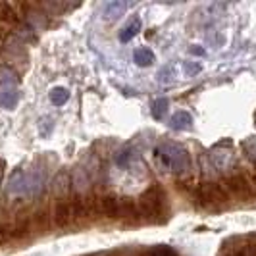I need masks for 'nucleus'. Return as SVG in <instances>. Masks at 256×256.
<instances>
[{"mask_svg": "<svg viewBox=\"0 0 256 256\" xmlns=\"http://www.w3.org/2000/svg\"><path fill=\"white\" fill-rule=\"evenodd\" d=\"M139 212H141L142 222H154L162 224L168 218V204L166 192L160 185H152L139 196Z\"/></svg>", "mask_w": 256, "mask_h": 256, "instance_id": "f257e3e1", "label": "nucleus"}, {"mask_svg": "<svg viewBox=\"0 0 256 256\" xmlns=\"http://www.w3.org/2000/svg\"><path fill=\"white\" fill-rule=\"evenodd\" d=\"M196 204L202 208H220L230 200V194L222 187V183H200L194 189Z\"/></svg>", "mask_w": 256, "mask_h": 256, "instance_id": "f03ea898", "label": "nucleus"}, {"mask_svg": "<svg viewBox=\"0 0 256 256\" xmlns=\"http://www.w3.org/2000/svg\"><path fill=\"white\" fill-rule=\"evenodd\" d=\"M222 187L226 189V192L230 196H235V198H241V200H246L254 194V189L250 185V181L246 176L243 174H235V176H230L222 181Z\"/></svg>", "mask_w": 256, "mask_h": 256, "instance_id": "7ed1b4c3", "label": "nucleus"}, {"mask_svg": "<svg viewBox=\"0 0 256 256\" xmlns=\"http://www.w3.org/2000/svg\"><path fill=\"white\" fill-rule=\"evenodd\" d=\"M31 230H33V214L27 208L18 210L12 224V239L14 241H24L29 237Z\"/></svg>", "mask_w": 256, "mask_h": 256, "instance_id": "20e7f679", "label": "nucleus"}, {"mask_svg": "<svg viewBox=\"0 0 256 256\" xmlns=\"http://www.w3.org/2000/svg\"><path fill=\"white\" fill-rule=\"evenodd\" d=\"M52 222L56 228L60 230H66L74 224V218H72V208H70V198L68 200H56L54 202V208H52Z\"/></svg>", "mask_w": 256, "mask_h": 256, "instance_id": "39448f33", "label": "nucleus"}, {"mask_svg": "<svg viewBox=\"0 0 256 256\" xmlns=\"http://www.w3.org/2000/svg\"><path fill=\"white\" fill-rule=\"evenodd\" d=\"M120 220L126 224H141V212H139V204L133 198H120Z\"/></svg>", "mask_w": 256, "mask_h": 256, "instance_id": "423d86ee", "label": "nucleus"}, {"mask_svg": "<svg viewBox=\"0 0 256 256\" xmlns=\"http://www.w3.org/2000/svg\"><path fill=\"white\" fill-rule=\"evenodd\" d=\"M98 214L108 220H120V198L114 194H100L98 196Z\"/></svg>", "mask_w": 256, "mask_h": 256, "instance_id": "0eeeda50", "label": "nucleus"}, {"mask_svg": "<svg viewBox=\"0 0 256 256\" xmlns=\"http://www.w3.org/2000/svg\"><path fill=\"white\" fill-rule=\"evenodd\" d=\"M52 192H54L56 200H68L72 196V180L66 170L56 176V180L52 183Z\"/></svg>", "mask_w": 256, "mask_h": 256, "instance_id": "6e6552de", "label": "nucleus"}, {"mask_svg": "<svg viewBox=\"0 0 256 256\" xmlns=\"http://www.w3.org/2000/svg\"><path fill=\"white\" fill-rule=\"evenodd\" d=\"M50 212L48 206H40L33 212V230H37L38 233H46L50 228Z\"/></svg>", "mask_w": 256, "mask_h": 256, "instance_id": "1a4fd4ad", "label": "nucleus"}, {"mask_svg": "<svg viewBox=\"0 0 256 256\" xmlns=\"http://www.w3.org/2000/svg\"><path fill=\"white\" fill-rule=\"evenodd\" d=\"M0 22H14V24H20L18 14H16L12 4L0 2Z\"/></svg>", "mask_w": 256, "mask_h": 256, "instance_id": "9d476101", "label": "nucleus"}, {"mask_svg": "<svg viewBox=\"0 0 256 256\" xmlns=\"http://www.w3.org/2000/svg\"><path fill=\"white\" fill-rule=\"evenodd\" d=\"M14 241L12 239V226H8V224H4V222H0V246L6 243H10Z\"/></svg>", "mask_w": 256, "mask_h": 256, "instance_id": "9b49d317", "label": "nucleus"}, {"mask_svg": "<svg viewBox=\"0 0 256 256\" xmlns=\"http://www.w3.org/2000/svg\"><path fill=\"white\" fill-rule=\"evenodd\" d=\"M135 29H139V20H137V22H133V26L129 27L128 33H126V35H122V38H124V40H128V38L131 37L133 33H135Z\"/></svg>", "mask_w": 256, "mask_h": 256, "instance_id": "f8f14e48", "label": "nucleus"}, {"mask_svg": "<svg viewBox=\"0 0 256 256\" xmlns=\"http://www.w3.org/2000/svg\"><path fill=\"white\" fill-rule=\"evenodd\" d=\"M230 256H246V246H244V248H235V250H231Z\"/></svg>", "mask_w": 256, "mask_h": 256, "instance_id": "ddd939ff", "label": "nucleus"}, {"mask_svg": "<svg viewBox=\"0 0 256 256\" xmlns=\"http://www.w3.org/2000/svg\"><path fill=\"white\" fill-rule=\"evenodd\" d=\"M246 256H256V244L246 246Z\"/></svg>", "mask_w": 256, "mask_h": 256, "instance_id": "4468645a", "label": "nucleus"}, {"mask_svg": "<svg viewBox=\"0 0 256 256\" xmlns=\"http://www.w3.org/2000/svg\"><path fill=\"white\" fill-rule=\"evenodd\" d=\"M248 181H250V185H252V189L256 191V170L250 174V178H248Z\"/></svg>", "mask_w": 256, "mask_h": 256, "instance_id": "2eb2a0df", "label": "nucleus"}, {"mask_svg": "<svg viewBox=\"0 0 256 256\" xmlns=\"http://www.w3.org/2000/svg\"><path fill=\"white\" fill-rule=\"evenodd\" d=\"M0 222H2V220H0Z\"/></svg>", "mask_w": 256, "mask_h": 256, "instance_id": "dca6fc26", "label": "nucleus"}]
</instances>
